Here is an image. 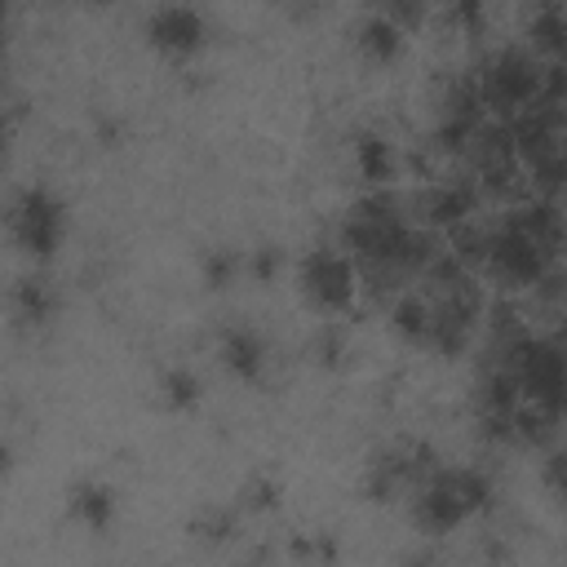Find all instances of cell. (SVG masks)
Returning <instances> with one entry per match:
<instances>
[{
	"instance_id": "cell-1",
	"label": "cell",
	"mask_w": 567,
	"mask_h": 567,
	"mask_svg": "<svg viewBox=\"0 0 567 567\" xmlns=\"http://www.w3.org/2000/svg\"><path fill=\"white\" fill-rule=\"evenodd\" d=\"M483 505H487V478L483 474H474V470H434L416 487L412 518L430 532H452L456 523H465Z\"/></svg>"
},
{
	"instance_id": "cell-2",
	"label": "cell",
	"mask_w": 567,
	"mask_h": 567,
	"mask_svg": "<svg viewBox=\"0 0 567 567\" xmlns=\"http://www.w3.org/2000/svg\"><path fill=\"white\" fill-rule=\"evenodd\" d=\"M540 89H545V66L532 53H523V49H505L478 75V97L501 120H514L527 106H536L540 102Z\"/></svg>"
},
{
	"instance_id": "cell-3",
	"label": "cell",
	"mask_w": 567,
	"mask_h": 567,
	"mask_svg": "<svg viewBox=\"0 0 567 567\" xmlns=\"http://www.w3.org/2000/svg\"><path fill=\"white\" fill-rule=\"evenodd\" d=\"M301 292L323 315L350 310L354 306V292H359V266H354V257L350 252H337V248L306 252V261H301Z\"/></svg>"
},
{
	"instance_id": "cell-4",
	"label": "cell",
	"mask_w": 567,
	"mask_h": 567,
	"mask_svg": "<svg viewBox=\"0 0 567 567\" xmlns=\"http://www.w3.org/2000/svg\"><path fill=\"white\" fill-rule=\"evenodd\" d=\"M13 235H18V244L27 252L49 257L58 248V239H62V204L49 190H40V186L22 190L18 213H13Z\"/></svg>"
},
{
	"instance_id": "cell-5",
	"label": "cell",
	"mask_w": 567,
	"mask_h": 567,
	"mask_svg": "<svg viewBox=\"0 0 567 567\" xmlns=\"http://www.w3.org/2000/svg\"><path fill=\"white\" fill-rule=\"evenodd\" d=\"M146 40L168 58H190L204 44V18L190 4H164L146 22Z\"/></svg>"
},
{
	"instance_id": "cell-6",
	"label": "cell",
	"mask_w": 567,
	"mask_h": 567,
	"mask_svg": "<svg viewBox=\"0 0 567 567\" xmlns=\"http://www.w3.org/2000/svg\"><path fill=\"white\" fill-rule=\"evenodd\" d=\"M527 35H532V49L549 62H567V9L558 0H540L532 22H527Z\"/></svg>"
},
{
	"instance_id": "cell-7",
	"label": "cell",
	"mask_w": 567,
	"mask_h": 567,
	"mask_svg": "<svg viewBox=\"0 0 567 567\" xmlns=\"http://www.w3.org/2000/svg\"><path fill=\"white\" fill-rule=\"evenodd\" d=\"M390 328L408 346H430V301L421 292H399L390 306Z\"/></svg>"
},
{
	"instance_id": "cell-8",
	"label": "cell",
	"mask_w": 567,
	"mask_h": 567,
	"mask_svg": "<svg viewBox=\"0 0 567 567\" xmlns=\"http://www.w3.org/2000/svg\"><path fill=\"white\" fill-rule=\"evenodd\" d=\"M221 359H226V368H230L235 377H244V381H257V377H261V363H266L261 341H257V332H248V328H230V332L221 337Z\"/></svg>"
},
{
	"instance_id": "cell-9",
	"label": "cell",
	"mask_w": 567,
	"mask_h": 567,
	"mask_svg": "<svg viewBox=\"0 0 567 567\" xmlns=\"http://www.w3.org/2000/svg\"><path fill=\"white\" fill-rule=\"evenodd\" d=\"M111 514H115L111 487H102V483H75V487H71V518H80L84 527L102 532V527L111 523Z\"/></svg>"
},
{
	"instance_id": "cell-10",
	"label": "cell",
	"mask_w": 567,
	"mask_h": 567,
	"mask_svg": "<svg viewBox=\"0 0 567 567\" xmlns=\"http://www.w3.org/2000/svg\"><path fill=\"white\" fill-rule=\"evenodd\" d=\"M399 49H403V27L399 22H390L385 13L372 18V22H363V31H359V53L363 58L390 62V58H399Z\"/></svg>"
},
{
	"instance_id": "cell-11",
	"label": "cell",
	"mask_w": 567,
	"mask_h": 567,
	"mask_svg": "<svg viewBox=\"0 0 567 567\" xmlns=\"http://www.w3.org/2000/svg\"><path fill=\"white\" fill-rule=\"evenodd\" d=\"M354 164H359V173H363L368 182H377V186L394 177V151H390V142L377 137V133H363V137L354 142Z\"/></svg>"
},
{
	"instance_id": "cell-12",
	"label": "cell",
	"mask_w": 567,
	"mask_h": 567,
	"mask_svg": "<svg viewBox=\"0 0 567 567\" xmlns=\"http://www.w3.org/2000/svg\"><path fill=\"white\" fill-rule=\"evenodd\" d=\"M195 399H199V381H195L186 368H177V372L164 377V403H168V408L182 412V408H190Z\"/></svg>"
},
{
	"instance_id": "cell-13",
	"label": "cell",
	"mask_w": 567,
	"mask_h": 567,
	"mask_svg": "<svg viewBox=\"0 0 567 567\" xmlns=\"http://www.w3.org/2000/svg\"><path fill=\"white\" fill-rule=\"evenodd\" d=\"M18 306H22V315H27V319H44V315L53 310V301H49L44 284H35V279H27V284L18 288Z\"/></svg>"
},
{
	"instance_id": "cell-14",
	"label": "cell",
	"mask_w": 567,
	"mask_h": 567,
	"mask_svg": "<svg viewBox=\"0 0 567 567\" xmlns=\"http://www.w3.org/2000/svg\"><path fill=\"white\" fill-rule=\"evenodd\" d=\"M235 266H239V261H235L230 252H213V257L204 261V279H208L213 288H226V284H230V275H235Z\"/></svg>"
},
{
	"instance_id": "cell-15",
	"label": "cell",
	"mask_w": 567,
	"mask_h": 567,
	"mask_svg": "<svg viewBox=\"0 0 567 567\" xmlns=\"http://www.w3.org/2000/svg\"><path fill=\"white\" fill-rule=\"evenodd\" d=\"M452 22L461 31H478L483 27V0H452Z\"/></svg>"
},
{
	"instance_id": "cell-16",
	"label": "cell",
	"mask_w": 567,
	"mask_h": 567,
	"mask_svg": "<svg viewBox=\"0 0 567 567\" xmlns=\"http://www.w3.org/2000/svg\"><path fill=\"white\" fill-rule=\"evenodd\" d=\"M275 266H279V252H270V248H266V252H257V257L248 261V270H252L257 279H270V275H275Z\"/></svg>"
}]
</instances>
